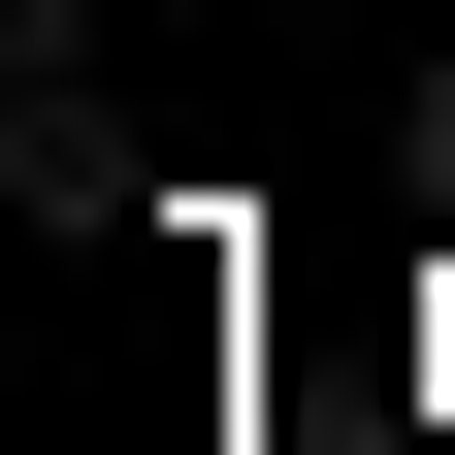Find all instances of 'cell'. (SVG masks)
Wrapping results in <instances>:
<instances>
[{"label": "cell", "mask_w": 455, "mask_h": 455, "mask_svg": "<svg viewBox=\"0 0 455 455\" xmlns=\"http://www.w3.org/2000/svg\"><path fill=\"white\" fill-rule=\"evenodd\" d=\"M0 196H33V228H131L163 196L131 98H98V0H0Z\"/></svg>", "instance_id": "obj_1"}]
</instances>
